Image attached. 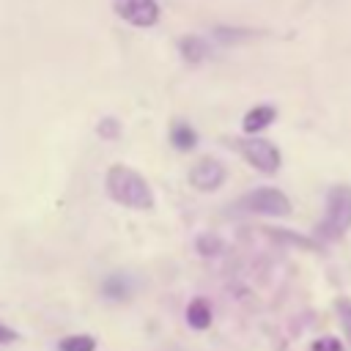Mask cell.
<instances>
[{"mask_svg": "<svg viewBox=\"0 0 351 351\" xmlns=\"http://www.w3.org/2000/svg\"><path fill=\"white\" fill-rule=\"evenodd\" d=\"M104 184H107V195L115 203H121L126 208H134V211L154 208V192L137 170H132L126 165H112L104 176Z\"/></svg>", "mask_w": 351, "mask_h": 351, "instance_id": "6da1fadb", "label": "cell"}, {"mask_svg": "<svg viewBox=\"0 0 351 351\" xmlns=\"http://www.w3.org/2000/svg\"><path fill=\"white\" fill-rule=\"evenodd\" d=\"M351 228V186H332L326 192V214L318 225V233L326 239H340Z\"/></svg>", "mask_w": 351, "mask_h": 351, "instance_id": "7a4b0ae2", "label": "cell"}, {"mask_svg": "<svg viewBox=\"0 0 351 351\" xmlns=\"http://www.w3.org/2000/svg\"><path fill=\"white\" fill-rule=\"evenodd\" d=\"M241 211H250V214H263V217H288L291 214V200L274 189V186H261V189H252L247 192L244 197H239L236 203Z\"/></svg>", "mask_w": 351, "mask_h": 351, "instance_id": "3957f363", "label": "cell"}, {"mask_svg": "<svg viewBox=\"0 0 351 351\" xmlns=\"http://www.w3.org/2000/svg\"><path fill=\"white\" fill-rule=\"evenodd\" d=\"M236 145H239L241 156H244L255 170H261V173H266V176L277 173V170H280V165H282V156H280L277 145H274V143H269V140L250 137V140H239Z\"/></svg>", "mask_w": 351, "mask_h": 351, "instance_id": "277c9868", "label": "cell"}, {"mask_svg": "<svg viewBox=\"0 0 351 351\" xmlns=\"http://www.w3.org/2000/svg\"><path fill=\"white\" fill-rule=\"evenodd\" d=\"M112 11L134 27H154L159 22L156 0H112Z\"/></svg>", "mask_w": 351, "mask_h": 351, "instance_id": "5b68a950", "label": "cell"}, {"mask_svg": "<svg viewBox=\"0 0 351 351\" xmlns=\"http://www.w3.org/2000/svg\"><path fill=\"white\" fill-rule=\"evenodd\" d=\"M225 165L222 162H217V159H211V156H203L197 165H192V170H189V184L195 186V189H200V192H214V189H219L222 186V181H225Z\"/></svg>", "mask_w": 351, "mask_h": 351, "instance_id": "8992f818", "label": "cell"}, {"mask_svg": "<svg viewBox=\"0 0 351 351\" xmlns=\"http://www.w3.org/2000/svg\"><path fill=\"white\" fill-rule=\"evenodd\" d=\"M277 118V110L271 104H258L252 110H247L244 121H241V129L247 134H255V132H263L266 126H271V121Z\"/></svg>", "mask_w": 351, "mask_h": 351, "instance_id": "52a82bcc", "label": "cell"}, {"mask_svg": "<svg viewBox=\"0 0 351 351\" xmlns=\"http://www.w3.org/2000/svg\"><path fill=\"white\" fill-rule=\"evenodd\" d=\"M132 291H134V285H132L129 274H123V271H115V274L104 277V282H101V293H104L107 299H112V302H123V299H129Z\"/></svg>", "mask_w": 351, "mask_h": 351, "instance_id": "ba28073f", "label": "cell"}, {"mask_svg": "<svg viewBox=\"0 0 351 351\" xmlns=\"http://www.w3.org/2000/svg\"><path fill=\"white\" fill-rule=\"evenodd\" d=\"M178 49H181V55H184L186 63H203L206 55H208V44L200 36H184L178 41Z\"/></svg>", "mask_w": 351, "mask_h": 351, "instance_id": "9c48e42d", "label": "cell"}, {"mask_svg": "<svg viewBox=\"0 0 351 351\" xmlns=\"http://www.w3.org/2000/svg\"><path fill=\"white\" fill-rule=\"evenodd\" d=\"M170 143L178 151H192L195 143H197V132L186 121H173V126H170Z\"/></svg>", "mask_w": 351, "mask_h": 351, "instance_id": "30bf717a", "label": "cell"}, {"mask_svg": "<svg viewBox=\"0 0 351 351\" xmlns=\"http://www.w3.org/2000/svg\"><path fill=\"white\" fill-rule=\"evenodd\" d=\"M186 324L192 329H208L211 326V307L206 299H192L186 304Z\"/></svg>", "mask_w": 351, "mask_h": 351, "instance_id": "8fae6325", "label": "cell"}, {"mask_svg": "<svg viewBox=\"0 0 351 351\" xmlns=\"http://www.w3.org/2000/svg\"><path fill=\"white\" fill-rule=\"evenodd\" d=\"M60 351H96V337L90 335H69L58 343Z\"/></svg>", "mask_w": 351, "mask_h": 351, "instance_id": "7c38bea8", "label": "cell"}, {"mask_svg": "<svg viewBox=\"0 0 351 351\" xmlns=\"http://www.w3.org/2000/svg\"><path fill=\"white\" fill-rule=\"evenodd\" d=\"M96 134H99L101 140H118V137H121V121L104 115V118L96 123Z\"/></svg>", "mask_w": 351, "mask_h": 351, "instance_id": "4fadbf2b", "label": "cell"}, {"mask_svg": "<svg viewBox=\"0 0 351 351\" xmlns=\"http://www.w3.org/2000/svg\"><path fill=\"white\" fill-rule=\"evenodd\" d=\"M214 36H217L222 44H236V41L252 38V33H250V30H241V27H214Z\"/></svg>", "mask_w": 351, "mask_h": 351, "instance_id": "5bb4252c", "label": "cell"}, {"mask_svg": "<svg viewBox=\"0 0 351 351\" xmlns=\"http://www.w3.org/2000/svg\"><path fill=\"white\" fill-rule=\"evenodd\" d=\"M269 236H271V239H280V241H288V244H299V247H304V250H315V241H310V239H304V236H293V233H288V230L269 228Z\"/></svg>", "mask_w": 351, "mask_h": 351, "instance_id": "9a60e30c", "label": "cell"}, {"mask_svg": "<svg viewBox=\"0 0 351 351\" xmlns=\"http://www.w3.org/2000/svg\"><path fill=\"white\" fill-rule=\"evenodd\" d=\"M310 351H346V346L337 340V337H318L313 346H310Z\"/></svg>", "mask_w": 351, "mask_h": 351, "instance_id": "2e32d148", "label": "cell"}, {"mask_svg": "<svg viewBox=\"0 0 351 351\" xmlns=\"http://www.w3.org/2000/svg\"><path fill=\"white\" fill-rule=\"evenodd\" d=\"M197 250L203 255H217V252H222V241L214 239V236H200L197 239Z\"/></svg>", "mask_w": 351, "mask_h": 351, "instance_id": "e0dca14e", "label": "cell"}, {"mask_svg": "<svg viewBox=\"0 0 351 351\" xmlns=\"http://www.w3.org/2000/svg\"><path fill=\"white\" fill-rule=\"evenodd\" d=\"M337 310H340V324H343V332H346V337L351 340V302H340V304H337Z\"/></svg>", "mask_w": 351, "mask_h": 351, "instance_id": "ac0fdd59", "label": "cell"}, {"mask_svg": "<svg viewBox=\"0 0 351 351\" xmlns=\"http://www.w3.org/2000/svg\"><path fill=\"white\" fill-rule=\"evenodd\" d=\"M14 340H16V332H14L11 326L0 324V343H3V346H8V343H14Z\"/></svg>", "mask_w": 351, "mask_h": 351, "instance_id": "d6986e66", "label": "cell"}]
</instances>
